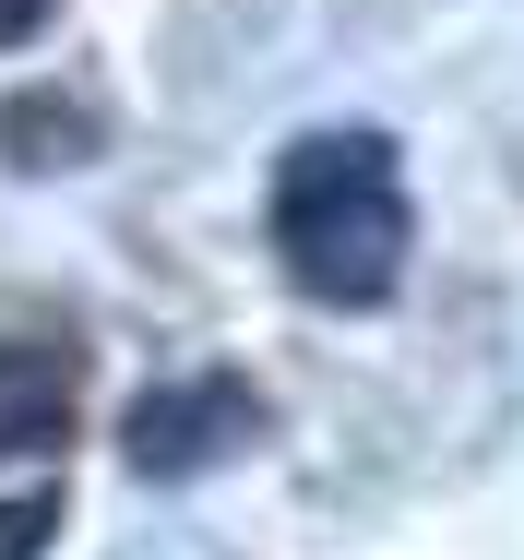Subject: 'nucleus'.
<instances>
[{"label":"nucleus","instance_id":"6","mask_svg":"<svg viewBox=\"0 0 524 560\" xmlns=\"http://www.w3.org/2000/svg\"><path fill=\"white\" fill-rule=\"evenodd\" d=\"M36 24H48V0H0V48H24Z\"/></svg>","mask_w":524,"mask_h":560},{"label":"nucleus","instance_id":"3","mask_svg":"<svg viewBox=\"0 0 524 560\" xmlns=\"http://www.w3.org/2000/svg\"><path fill=\"white\" fill-rule=\"evenodd\" d=\"M72 346H0V465L12 453H48L72 430Z\"/></svg>","mask_w":524,"mask_h":560},{"label":"nucleus","instance_id":"2","mask_svg":"<svg viewBox=\"0 0 524 560\" xmlns=\"http://www.w3.org/2000/svg\"><path fill=\"white\" fill-rule=\"evenodd\" d=\"M263 394L238 382V370H191V382H155L131 418H119V453L143 465V477H203V465H226L238 442H263Z\"/></svg>","mask_w":524,"mask_h":560},{"label":"nucleus","instance_id":"1","mask_svg":"<svg viewBox=\"0 0 524 560\" xmlns=\"http://www.w3.org/2000/svg\"><path fill=\"white\" fill-rule=\"evenodd\" d=\"M275 250L334 311L394 299V275H406V179H394V143L382 131H311V143H287V167H275Z\"/></svg>","mask_w":524,"mask_h":560},{"label":"nucleus","instance_id":"4","mask_svg":"<svg viewBox=\"0 0 524 560\" xmlns=\"http://www.w3.org/2000/svg\"><path fill=\"white\" fill-rule=\"evenodd\" d=\"M0 143H12V167H84V155H96V108H72V96H12V108H0Z\"/></svg>","mask_w":524,"mask_h":560},{"label":"nucleus","instance_id":"5","mask_svg":"<svg viewBox=\"0 0 524 560\" xmlns=\"http://www.w3.org/2000/svg\"><path fill=\"white\" fill-rule=\"evenodd\" d=\"M48 537H60V501H48V489H24V501H0V560H36Z\"/></svg>","mask_w":524,"mask_h":560}]
</instances>
